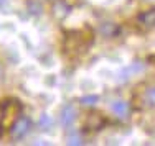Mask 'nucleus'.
<instances>
[{"label": "nucleus", "instance_id": "9d476101", "mask_svg": "<svg viewBox=\"0 0 155 146\" xmlns=\"http://www.w3.org/2000/svg\"><path fill=\"white\" fill-rule=\"evenodd\" d=\"M97 100H99L97 95H86V97L81 98V102H83V104H86V105H94Z\"/></svg>", "mask_w": 155, "mask_h": 146}, {"label": "nucleus", "instance_id": "f8f14e48", "mask_svg": "<svg viewBox=\"0 0 155 146\" xmlns=\"http://www.w3.org/2000/svg\"><path fill=\"white\" fill-rule=\"evenodd\" d=\"M2 3H3V7H7V0H0V7H2Z\"/></svg>", "mask_w": 155, "mask_h": 146}, {"label": "nucleus", "instance_id": "f257e3e1", "mask_svg": "<svg viewBox=\"0 0 155 146\" xmlns=\"http://www.w3.org/2000/svg\"><path fill=\"white\" fill-rule=\"evenodd\" d=\"M20 110H21V104L15 98H8V100L3 102L2 105V126H10L15 123V120L18 118L20 115Z\"/></svg>", "mask_w": 155, "mask_h": 146}, {"label": "nucleus", "instance_id": "9b49d317", "mask_svg": "<svg viewBox=\"0 0 155 146\" xmlns=\"http://www.w3.org/2000/svg\"><path fill=\"white\" fill-rule=\"evenodd\" d=\"M147 98H149L150 105H155V85L147 90Z\"/></svg>", "mask_w": 155, "mask_h": 146}, {"label": "nucleus", "instance_id": "6e6552de", "mask_svg": "<svg viewBox=\"0 0 155 146\" xmlns=\"http://www.w3.org/2000/svg\"><path fill=\"white\" fill-rule=\"evenodd\" d=\"M40 126H41V130H50L51 126V118L48 115H41V118H40Z\"/></svg>", "mask_w": 155, "mask_h": 146}, {"label": "nucleus", "instance_id": "f03ea898", "mask_svg": "<svg viewBox=\"0 0 155 146\" xmlns=\"http://www.w3.org/2000/svg\"><path fill=\"white\" fill-rule=\"evenodd\" d=\"M30 130H31V122H30V118H27V116H18V118L15 120V123L10 126V133H12V136L15 138V140L25 138L28 133H30Z\"/></svg>", "mask_w": 155, "mask_h": 146}, {"label": "nucleus", "instance_id": "423d86ee", "mask_svg": "<svg viewBox=\"0 0 155 146\" xmlns=\"http://www.w3.org/2000/svg\"><path fill=\"white\" fill-rule=\"evenodd\" d=\"M104 125V118L101 116V113H91L89 116H87V122H86V126L87 128H101V126Z\"/></svg>", "mask_w": 155, "mask_h": 146}, {"label": "nucleus", "instance_id": "39448f33", "mask_svg": "<svg viewBox=\"0 0 155 146\" xmlns=\"http://www.w3.org/2000/svg\"><path fill=\"white\" fill-rule=\"evenodd\" d=\"M110 108H112L114 115L119 116V118H125V116L129 115V112H130V107H129V104H127V102H124V100L114 102V104L110 105Z\"/></svg>", "mask_w": 155, "mask_h": 146}, {"label": "nucleus", "instance_id": "20e7f679", "mask_svg": "<svg viewBox=\"0 0 155 146\" xmlns=\"http://www.w3.org/2000/svg\"><path fill=\"white\" fill-rule=\"evenodd\" d=\"M74 120H76V110H74V107H73L71 104L64 105V107L61 108V112H60V123L64 126V128H69V126H73Z\"/></svg>", "mask_w": 155, "mask_h": 146}, {"label": "nucleus", "instance_id": "7ed1b4c3", "mask_svg": "<svg viewBox=\"0 0 155 146\" xmlns=\"http://www.w3.org/2000/svg\"><path fill=\"white\" fill-rule=\"evenodd\" d=\"M137 25L142 30H152L155 28V8L145 10L137 17Z\"/></svg>", "mask_w": 155, "mask_h": 146}, {"label": "nucleus", "instance_id": "0eeeda50", "mask_svg": "<svg viewBox=\"0 0 155 146\" xmlns=\"http://www.w3.org/2000/svg\"><path fill=\"white\" fill-rule=\"evenodd\" d=\"M68 143L69 144H81V143H83V138H81V135L78 133V131H69Z\"/></svg>", "mask_w": 155, "mask_h": 146}, {"label": "nucleus", "instance_id": "1a4fd4ad", "mask_svg": "<svg viewBox=\"0 0 155 146\" xmlns=\"http://www.w3.org/2000/svg\"><path fill=\"white\" fill-rule=\"evenodd\" d=\"M102 33H104L106 36H112L114 33H116V26H114L112 23H104L102 25Z\"/></svg>", "mask_w": 155, "mask_h": 146}]
</instances>
